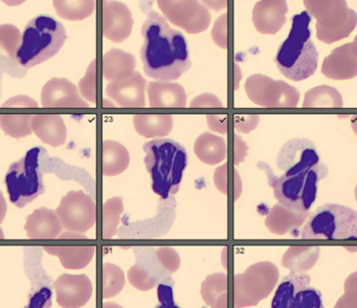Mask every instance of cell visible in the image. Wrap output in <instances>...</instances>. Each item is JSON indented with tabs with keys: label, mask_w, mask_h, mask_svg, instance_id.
Here are the masks:
<instances>
[{
	"label": "cell",
	"mask_w": 357,
	"mask_h": 308,
	"mask_svg": "<svg viewBox=\"0 0 357 308\" xmlns=\"http://www.w3.org/2000/svg\"><path fill=\"white\" fill-rule=\"evenodd\" d=\"M279 279V270L271 262H259L243 274L235 276V308L257 305L271 295Z\"/></svg>",
	"instance_id": "9"
},
{
	"label": "cell",
	"mask_w": 357,
	"mask_h": 308,
	"mask_svg": "<svg viewBox=\"0 0 357 308\" xmlns=\"http://www.w3.org/2000/svg\"><path fill=\"white\" fill-rule=\"evenodd\" d=\"M32 115H0V127L12 138H24L32 134Z\"/></svg>",
	"instance_id": "32"
},
{
	"label": "cell",
	"mask_w": 357,
	"mask_h": 308,
	"mask_svg": "<svg viewBox=\"0 0 357 308\" xmlns=\"http://www.w3.org/2000/svg\"><path fill=\"white\" fill-rule=\"evenodd\" d=\"M148 96L150 107L158 108H183L187 104L185 88L177 83L149 82Z\"/></svg>",
	"instance_id": "21"
},
{
	"label": "cell",
	"mask_w": 357,
	"mask_h": 308,
	"mask_svg": "<svg viewBox=\"0 0 357 308\" xmlns=\"http://www.w3.org/2000/svg\"><path fill=\"white\" fill-rule=\"evenodd\" d=\"M308 216L307 213H296L286 209L283 205H275L265 220V226L275 235H284L289 230H294L304 223Z\"/></svg>",
	"instance_id": "25"
},
{
	"label": "cell",
	"mask_w": 357,
	"mask_h": 308,
	"mask_svg": "<svg viewBox=\"0 0 357 308\" xmlns=\"http://www.w3.org/2000/svg\"><path fill=\"white\" fill-rule=\"evenodd\" d=\"M79 88L89 102L97 103V60H93L89 65L86 75L79 83Z\"/></svg>",
	"instance_id": "36"
},
{
	"label": "cell",
	"mask_w": 357,
	"mask_h": 308,
	"mask_svg": "<svg viewBox=\"0 0 357 308\" xmlns=\"http://www.w3.org/2000/svg\"><path fill=\"white\" fill-rule=\"evenodd\" d=\"M39 152L40 148L38 147L31 149L20 161L12 163L6 174L8 194L16 207H26L45 193Z\"/></svg>",
	"instance_id": "7"
},
{
	"label": "cell",
	"mask_w": 357,
	"mask_h": 308,
	"mask_svg": "<svg viewBox=\"0 0 357 308\" xmlns=\"http://www.w3.org/2000/svg\"><path fill=\"white\" fill-rule=\"evenodd\" d=\"M6 214H7V203L3 193L0 192V223L5 219Z\"/></svg>",
	"instance_id": "43"
},
{
	"label": "cell",
	"mask_w": 357,
	"mask_h": 308,
	"mask_svg": "<svg viewBox=\"0 0 357 308\" xmlns=\"http://www.w3.org/2000/svg\"><path fill=\"white\" fill-rule=\"evenodd\" d=\"M143 149L152 190L162 199L169 198L178 191L183 170L187 167L185 147L170 138H155L146 142Z\"/></svg>",
	"instance_id": "3"
},
{
	"label": "cell",
	"mask_w": 357,
	"mask_h": 308,
	"mask_svg": "<svg viewBox=\"0 0 357 308\" xmlns=\"http://www.w3.org/2000/svg\"><path fill=\"white\" fill-rule=\"evenodd\" d=\"M227 14L225 13V14L221 15V16L217 19L216 23H215L212 29L213 40H214L217 45L222 48H227Z\"/></svg>",
	"instance_id": "38"
},
{
	"label": "cell",
	"mask_w": 357,
	"mask_h": 308,
	"mask_svg": "<svg viewBox=\"0 0 357 308\" xmlns=\"http://www.w3.org/2000/svg\"><path fill=\"white\" fill-rule=\"evenodd\" d=\"M57 302L63 308L84 306L93 295V284L85 274H62L54 284Z\"/></svg>",
	"instance_id": "15"
},
{
	"label": "cell",
	"mask_w": 357,
	"mask_h": 308,
	"mask_svg": "<svg viewBox=\"0 0 357 308\" xmlns=\"http://www.w3.org/2000/svg\"><path fill=\"white\" fill-rule=\"evenodd\" d=\"M303 239L355 240L357 238V213L351 207L327 203L317 207L304 226Z\"/></svg>",
	"instance_id": "6"
},
{
	"label": "cell",
	"mask_w": 357,
	"mask_h": 308,
	"mask_svg": "<svg viewBox=\"0 0 357 308\" xmlns=\"http://www.w3.org/2000/svg\"><path fill=\"white\" fill-rule=\"evenodd\" d=\"M63 24L50 16L32 19L24 27L15 60L22 66L31 68L53 58L66 42Z\"/></svg>",
	"instance_id": "4"
},
{
	"label": "cell",
	"mask_w": 357,
	"mask_h": 308,
	"mask_svg": "<svg viewBox=\"0 0 357 308\" xmlns=\"http://www.w3.org/2000/svg\"><path fill=\"white\" fill-rule=\"evenodd\" d=\"M287 10L284 0H262L255 4L252 22L259 33L275 35L285 24Z\"/></svg>",
	"instance_id": "20"
},
{
	"label": "cell",
	"mask_w": 357,
	"mask_h": 308,
	"mask_svg": "<svg viewBox=\"0 0 357 308\" xmlns=\"http://www.w3.org/2000/svg\"><path fill=\"white\" fill-rule=\"evenodd\" d=\"M259 115H236L235 127L238 131L248 132L256 127Z\"/></svg>",
	"instance_id": "40"
},
{
	"label": "cell",
	"mask_w": 357,
	"mask_h": 308,
	"mask_svg": "<svg viewBox=\"0 0 357 308\" xmlns=\"http://www.w3.org/2000/svg\"><path fill=\"white\" fill-rule=\"evenodd\" d=\"M45 249L52 255L58 256L64 267L70 270L84 267L95 254L93 247H47Z\"/></svg>",
	"instance_id": "29"
},
{
	"label": "cell",
	"mask_w": 357,
	"mask_h": 308,
	"mask_svg": "<svg viewBox=\"0 0 357 308\" xmlns=\"http://www.w3.org/2000/svg\"><path fill=\"white\" fill-rule=\"evenodd\" d=\"M135 57L119 48H112L103 57V75L107 81L114 82L125 79L135 73Z\"/></svg>",
	"instance_id": "24"
},
{
	"label": "cell",
	"mask_w": 357,
	"mask_h": 308,
	"mask_svg": "<svg viewBox=\"0 0 357 308\" xmlns=\"http://www.w3.org/2000/svg\"><path fill=\"white\" fill-rule=\"evenodd\" d=\"M103 35L110 41H124L132 31V14L126 4L121 1H104L102 10Z\"/></svg>",
	"instance_id": "16"
},
{
	"label": "cell",
	"mask_w": 357,
	"mask_h": 308,
	"mask_svg": "<svg viewBox=\"0 0 357 308\" xmlns=\"http://www.w3.org/2000/svg\"><path fill=\"white\" fill-rule=\"evenodd\" d=\"M104 308H122V307H120V306L116 305V304L106 303L105 305H104Z\"/></svg>",
	"instance_id": "44"
},
{
	"label": "cell",
	"mask_w": 357,
	"mask_h": 308,
	"mask_svg": "<svg viewBox=\"0 0 357 308\" xmlns=\"http://www.w3.org/2000/svg\"><path fill=\"white\" fill-rule=\"evenodd\" d=\"M41 104L45 108H89V104L79 96L75 84L63 78H53L43 86Z\"/></svg>",
	"instance_id": "17"
},
{
	"label": "cell",
	"mask_w": 357,
	"mask_h": 308,
	"mask_svg": "<svg viewBox=\"0 0 357 308\" xmlns=\"http://www.w3.org/2000/svg\"><path fill=\"white\" fill-rule=\"evenodd\" d=\"M5 107H35L37 108L38 107V104H37L35 101H33L32 98H29V96H15V98H10L8 102H6L3 104Z\"/></svg>",
	"instance_id": "41"
},
{
	"label": "cell",
	"mask_w": 357,
	"mask_h": 308,
	"mask_svg": "<svg viewBox=\"0 0 357 308\" xmlns=\"http://www.w3.org/2000/svg\"><path fill=\"white\" fill-rule=\"evenodd\" d=\"M62 226L72 232L85 233L95 226L97 207L83 191H72L61 199L55 212Z\"/></svg>",
	"instance_id": "12"
},
{
	"label": "cell",
	"mask_w": 357,
	"mask_h": 308,
	"mask_svg": "<svg viewBox=\"0 0 357 308\" xmlns=\"http://www.w3.org/2000/svg\"><path fill=\"white\" fill-rule=\"evenodd\" d=\"M158 297L160 304L155 308H179L173 299L172 285L158 284Z\"/></svg>",
	"instance_id": "39"
},
{
	"label": "cell",
	"mask_w": 357,
	"mask_h": 308,
	"mask_svg": "<svg viewBox=\"0 0 357 308\" xmlns=\"http://www.w3.org/2000/svg\"><path fill=\"white\" fill-rule=\"evenodd\" d=\"M56 12L61 18L68 20H83L93 14L95 10L96 2L91 0H78V1H68V0H56L54 1Z\"/></svg>",
	"instance_id": "31"
},
{
	"label": "cell",
	"mask_w": 357,
	"mask_h": 308,
	"mask_svg": "<svg viewBox=\"0 0 357 308\" xmlns=\"http://www.w3.org/2000/svg\"><path fill=\"white\" fill-rule=\"evenodd\" d=\"M319 163L317 147L307 138L288 140L277 157V166L286 175L300 173Z\"/></svg>",
	"instance_id": "14"
},
{
	"label": "cell",
	"mask_w": 357,
	"mask_h": 308,
	"mask_svg": "<svg viewBox=\"0 0 357 308\" xmlns=\"http://www.w3.org/2000/svg\"><path fill=\"white\" fill-rule=\"evenodd\" d=\"M208 121L211 129L217 130L222 133L227 132V122L223 123V121H227L225 115H208Z\"/></svg>",
	"instance_id": "42"
},
{
	"label": "cell",
	"mask_w": 357,
	"mask_h": 308,
	"mask_svg": "<svg viewBox=\"0 0 357 308\" xmlns=\"http://www.w3.org/2000/svg\"><path fill=\"white\" fill-rule=\"evenodd\" d=\"M309 284L308 274L290 272L278 286L271 308H324L321 293Z\"/></svg>",
	"instance_id": "11"
},
{
	"label": "cell",
	"mask_w": 357,
	"mask_h": 308,
	"mask_svg": "<svg viewBox=\"0 0 357 308\" xmlns=\"http://www.w3.org/2000/svg\"><path fill=\"white\" fill-rule=\"evenodd\" d=\"M196 156L208 165H216L227 159V142L215 134L202 133L194 144Z\"/></svg>",
	"instance_id": "26"
},
{
	"label": "cell",
	"mask_w": 357,
	"mask_h": 308,
	"mask_svg": "<svg viewBox=\"0 0 357 308\" xmlns=\"http://www.w3.org/2000/svg\"><path fill=\"white\" fill-rule=\"evenodd\" d=\"M321 73L333 80H349L357 75L356 39L332 50L321 65Z\"/></svg>",
	"instance_id": "18"
},
{
	"label": "cell",
	"mask_w": 357,
	"mask_h": 308,
	"mask_svg": "<svg viewBox=\"0 0 357 308\" xmlns=\"http://www.w3.org/2000/svg\"><path fill=\"white\" fill-rule=\"evenodd\" d=\"M164 18L189 34L206 31L211 14L202 2L196 0H160L158 2Z\"/></svg>",
	"instance_id": "13"
},
{
	"label": "cell",
	"mask_w": 357,
	"mask_h": 308,
	"mask_svg": "<svg viewBox=\"0 0 357 308\" xmlns=\"http://www.w3.org/2000/svg\"><path fill=\"white\" fill-rule=\"evenodd\" d=\"M310 22L307 10L294 15L289 35L275 54L278 68L292 81L310 78L317 68L319 52L311 40Z\"/></svg>",
	"instance_id": "2"
},
{
	"label": "cell",
	"mask_w": 357,
	"mask_h": 308,
	"mask_svg": "<svg viewBox=\"0 0 357 308\" xmlns=\"http://www.w3.org/2000/svg\"><path fill=\"white\" fill-rule=\"evenodd\" d=\"M3 230H0V238H3Z\"/></svg>",
	"instance_id": "45"
},
{
	"label": "cell",
	"mask_w": 357,
	"mask_h": 308,
	"mask_svg": "<svg viewBox=\"0 0 357 308\" xmlns=\"http://www.w3.org/2000/svg\"><path fill=\"white\" fill-rule=\"evenodd\" d=\"M32 131L45 144L53 147L66 144L68 129L60 115H35L31 119Z\"/></svg>",
	"instance_id": "22"
},
{
	"label": "cell",
	"mask_w": 357,
	"mask_h": 308,
	"mask_svg": "<svg viewBox=\"0 0 357 308\" xmlns=\"http://www.w3.org/2000/svg\"><path fill=\"white\" fill-rule=\"evenodd\" d=\"M267 170L269 184L273 189L280 205L296 213H307L317 198L319 180L328 175V169L324 163H319L300 173L275 177L268 166L259 163Z\"/></svg>",
	"instance_id": "5"
},
{
	"label": "cell",
	"mask_w": 357,
	"mask_h": 308,
	"mask_svg": "<svg viewBox=\"0 0 357 308\" xmlns=\"http://www.w3.org/2000/svg\"><path fill=\"white\" fill-rule=\"evenodd\" d=\"M102 167L105 176L123 173L130 163L128 150L120 142L105 140L102 146Z\"/></svg>",
	"instance_id": "27"
},
{
	"label": "cell",
	"mask_w": 357,
	"mask_h": 308,
	"mask_svg": "<svg viewBox=\"0 0 357 308\" xmlns=\"http://www.w3.org/2000/svg\"><path fill=\"white\" fill-rule=\"evenodd\" d=\"M227 291V274H215L206 279L202 284V295L204 302L215 308L217 295Z\"/></svg>",
	"instance_id": "35"
},
{
	"label": "cell",
	"mask_w": 357,
	"mask_h": 308,
	"mask_svg": "<svg viewBox=\"0 0 357 308\" xmlns=\"http://www.w3.org/2000/svg\"><path fill=\"white\" fill-rule=\"evenodd\" d=\"M62 228L57 214L45 207L33 212L24 226L31 239L56 238L61 233Z\"/></svg>",
	"instance_id": "23"
},
{
	"label": "cell",
	"mask_w": 357,
	"mask_h": 308,
	"mask_svg": "<svg viewBox=\"0 0 357 308\" xmlns=\"http://www.w3.org/2000/svg\"><path fill=\"white\" fill-rule=\"evenodd\" d=\"M52 291L49 287H43L35 291L30 297L28 305L24 308H51Z\"/></svg>",
	"instance_id": "37"
},
{
	"label": "cell",
	"mask_w": 357,
	"mask_h": 308,
	"mask_svg": "<svg viewBox=\"0 0 357 308\" xmlns=\"http://www.w3.org/2000/svg\"><path fill=\"white\" fill-rule=\"evenodd\" d=\"M245 91L250 100L265 108H294L300 100V92L296 88L261 73L246 80Z\"/></svg>",
	"instance_id": "10"
},
{
	"label": "cell",
	"mask_w": 357,
	"mask_h": 308,
	"mask_svg": "<svg viewBox=\"0 0 357 308\" xmlns=\"http://www.w3.org/2000/svg\"><path fill=\"white\" fill-rule=\"evenodd\" d=\"M304 108H340L342 107V94L327 85L317 86L305 94Z\"/></svg>",
	"instance_id": "30"
},
{
	"label": "cell",
	"mask_w": 357,
	"mask_h": 308,
	"mask_svg": "<svg viewBox=\"0 0 357 308\" xmlns=\"http://www.w3.org/2000/svg\"><path fill=\"white\" fill-rule=\"evenodd\" d=\"M123 212L122 198L114 197L104 203L103 233L104 238L109 239L116 233L120 215Z\"/></svg>",
	"instance_id": "33"
},
{
	"label": "cell",
	"mask_w": 357,
	"mask_h": 308,
	"mask_svg": "<svg viewBox=\"0 0 357 308\" xmlns=\"http://www.w3.org/2000/svg\"><path fill=\"white\" fill-rule=\"evenodd\" d=\"M307 12L317 19V36L331 44L348 37L356 27L357 15L344 0L304 1Z\"/></svg>",
	"instance_id": "8"
},
{
	"label": "cell",
	"mask_w": 357,
	"mask_h": 308,
	"mask_svg": "<svg viewBox=\"0 0 357 308\" xmlns=\"http://www.w3.org/2000/svg\"><path fill=\"white\" fill-rule=\"evenodd\" d=\"M141 59L148 77L162 82L178 79L191 67L185 36L171 29L164 17L151 10L142 29Z\"/></svg>",
	"instance_id": "1"
},
{
	"label": "cell",
	"mask_w": 357,
	"mask_h": 308,
	"mask_svg": "<svg viewBox=\"0 0 357 308\" xmlns=\"http://www.w3.org/2000/svg\"><path fill=\"white\" fill-rule=\"evenodd\" d=\"M133 125L144 138H162L172 130L173 117L171 115H135Z\"/></svg>",
	"instance_id": "28"
},
{
	"label": "cell",
	"mask_w": 357,
	"mask_h": 308,
	"mask_svg": "<svg viewBox=\"0 0 357 308\" xmlns=\"http://www.w3.org/2000/svg\"><path fill=\"white\" fill-rule=\"evenodd\" d=\"M20 29L12 24L0 25V56L7 54L9 58L15 59L20 43Z\"/></svg>",
	"instance_id": "34"
},
{
	"label": "cell",
	"mask_w": 357,
	"mask_h": 308,
	"mask_svg": "<svg viewBox=\"0 0 357 308\" xmlns=\"http://www.w3.org/2000/svg\"><path fill=\"white\" fill-rule=\"evenodd\" d=\"M146 80L139 71L119 81L112 82L106 87V94L121 107L135 108L145 106Z\"/></svg>",
	"instance_id": "19"
}]
</instances>
